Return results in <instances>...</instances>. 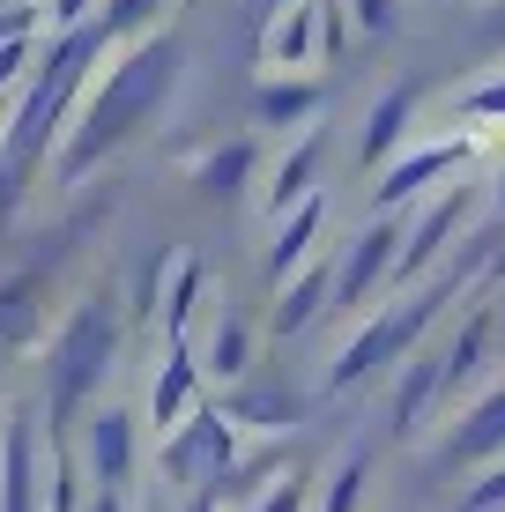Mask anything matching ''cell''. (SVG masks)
I'll use <instances>...</instances> for the list:
<instances>
[{"instance_id": "cell-1", "label": "cell", "mask_w": 505, "mask_h": 512, "mask_svg": "<svg viewBox=\"0 0 505 512\" xmlns=\"http://www.w3.org/2000/svg\"><path fill=\"white\" fill-rule=\"evenodd\" d=\"M171 67H179V52L171 38L156 45H134L119 52L112 67L90 82V90L75 97V112H67V149H60V179H82V171L97 164V156H112L119 141H127L142 119H156V104L171 90Z\"/></svg>"}, {"instance_id": "cell-2", "label": "cell", "mask_w": 505, "mask_h": 512, "mask_svg": "<svg viewBox=\"0 0 505 512\" xmlns=\"http://www.w3.org/2000/svg\"><path fill=\"white\" fill-rule=\"evenodd\" d=\"M97 38H104L97 23H90V30H67V38L38 60V75H30V90H23V104H15V119H8L0 201H15V193H23V179L38 171V156H45V141H52V127L75 112V97H82V67L97 60Z\"/></svg>"}, {"instance_id": "cell-3", "label": "cell", "mask_w": 505, "mask_h": 512, "mask_svg": "<svg viewBox=\"0 0 505 512\" xmlns=\"http://www.w3.org/2000/svg\"><path fill=\"white\" fill-rule=\"evenodd\" d=\"M112 357H119V312L112 305H75L60 342H52V409L67 416L90 386H104Z\"/></svg>"}, {"instance_id": "cell-4", "label": "cell", "mask_w": 505, "mask_h": 512, "mask_svg": "<svg viewBox=\"0 0 505 512\" xmlns=\"http://www.w3.org/2000/svg\"><path fill=\"white\" fill-rule=\"evenodd\" d=\"M0 512H45L38 438H30V416H8V438H0Z\"/></svg>"}, {"instance_id": "cell-5", "label": "cell", "mask_w": 505, "mask_h": 512, "mask_svg": "<svg viewBox=\"0 0 505 512\" xmlns=\"http://www.w3.org/2000/svg\"><path fill=\"white\" fill-rule=\"evenodd\" d=\"M82 453H90L97 490H127V483H134V423H127V409H97Z\"/></svg>"}, {"instance_id": "cell-6", "label": "cell", "mask_w": 505, "mask_h": 512, "mask_svg": "<svg viewBox=\"0 0 505 512\" xmlns=\"http://www.w3.org/2000/svg\"><path fill=\"white\" fill-rule=\"evenodd\" d=\"M312 23H320V0H298V8L275 15V30H268V67L275 75H305L312 67Z\"/></svg>"}, {"instance_id": "cell-7", "label": "cell", "mask_w": 505, "mask_h": 512, "mask_svg": "<svg viewBox=\"0 0 505 512\" xmlns=\"http://www.w3.org/2000/svg\"><path fill=\"white\" fill-rule=\"evenodd\" d=\"M454 156H461V141H431V149H416L402 171H387V179H379V201H387V208H394V201H409V193H416V186H431L446 164H454Z\"/></svg>"}, {"instance_id": "cell-8", "label": "cell", "mask_w": 505, "mask_h": 512, "mask_svg": "<svg viewBox=\"0 0 505 512\" xmlns=\"http://www.w3.org/2000/svg\"><path fill=\"white\" fill-rule=\"evenodd\" d=\"M409 112H416V90H387V97L372 104V127H364V164H387V149L402 141Z\"/></svg>"}, {"instance_id": "cell-9", "label": "cell", "mask_w": 505, "mask_h": 512, "mask_svg": "<svg viewBox=\"0 0 505 512\" xmlns=\"http://www.w3.org/2000/svg\"><path fill=\"white\" fill-rule=\"evenodd\" d=\"M246 364H253V327L246 312H223L216 342H208V379H246Z\"/></svg>"}, {"instance_id": "cell-10", "label": "cell", "mask_w": 505, "mask_h": 512, "mask_svg": "<svg viewBox=\"0 0 505 512\" xmlns=\"http://www.w3.org/2000/svg\"><path fill=\"white\" fill-rule=\"evenodd\" d=\"M387 253H394V223H379V231H364V238H357V253H350V268H342V282H335V290H342V297H364V290H372V282H379V268H387Z\"/></svg>"}, {"instance_id": "cell-11", "label": "cell", "mask_w": 505, "mask_h": 512, "mask_svg": "<svg viewBox=\"0 0 505 512\" xmlns=\"http://www.w3.org/2000/svg\"><path fill=\"white\" fill-rule=\"evenodd\" d=\"M312 104H320V90H312L305 75H275V82H260V119H268V127H290V119H305Z\"/></svg>"}, {"instance_id": "cell-12", "label": "cell", "mask_w": 505, "mask_h": 512, "mask_svg": "<svg viewBox=\"0 0 505 512\" xmlns=\"http://www.w3.org/2000/svg\"><path fill=\"white\" fill-rule=\"evenodd\" d=\"M454 223H461V201H454V193H439V201H431V216H424V231L409 238V268H424V260H431V245L454 231Z\"/></svg>"}, {"instance_id": "cell-13", "label": "cell", "mask_w": 505, "mask_h": 512, "mask_svg": "<svg viewBox=\"0 0 505 512\" xmlns=\"http://www.w3.org/2000/svg\"><path fill=\"white\" fill-rule=\"evenodd\" d=\"M312 231H320V201H305L298 216H290V231H283V245H275V253H268V268H275V282H283L290 268H298V245H305Z\"/></svg>"}, {"instance_id": "cell-14", "label": "cell", "mask_w": 505, "mask_h": 512, "mask_svg": "<svg viewBox=\"0 0 505 512\" xmlns=\"http://www.w3.org/2000/svg\"><path fill=\"white\" fill-rule=\"evenodd\" d=\"M320 290H335V268H312L298 290H290V305L275 312V327H305V320H312V305H320Z\"/></svg>"}, {"instance_id": "cell-15", "label": "cell", "mask_w": 505, "mask_h": 512, "mask_svg": "<svg viewBox=\"0 0 505 512\" xmlns=\"http://www.w3.org/2000/svg\"><path fill=\"white\" fill-rule=\"evenodd\" d=\"M246 171H253V149L238 141V149H223L216 164H201V186H208V193H216V186H223V193H238V186H246Z\"/></svg>"}, {"instance_id": "cell-16", "label": "cell", "mask_w": 505, "mask_h": 512, "mask_svg": "<svg viewBox=\"0 0 505 512\" xmlns=\"http://www.w3.org/2000/svg\"><path fill=\"white\" fill-rule=\"evenodd\" d=\"M171 0H112V15H104V38H127V30H142V23H156Z\"/></svg>"}, {"instance_id": "cell-17", "label": "cell", "mask_w": 505, "mask_h": 512, "mask_svg": "<svg viewBox=\"0 0 505 512\" xmlns=\"http://www.w3.org/2000/svg\"><path fill=\"white\" fill-rule=\"evenodd\" d=\"M82 8H90V0H52V8H45V23L60 30V38H67V30H90V23H82Z\"/></svg>"}, {"instance_id": "cell-18", "label": "cell", "mask_w": 505, "mask_h": 512, "mask_svg": "<svg viewBox=\"0 0 505 512\" xmlns=\"http://www.w3.org/2000/svg\"><path fill=\"white\" fill-rule=\"evenodd\" d=\"M468 112H476V119H498V112H505V75H498V82H483V90L468 97Z\"/></svg>"}, {"instance_id": "cell-19", "label": "cell", "mask_w": 505, "mask_h": 512, "mask_svg": "<svg viewBox=\"0 0 505 512\" xmlns=\"http://www.w3.org/2000/svg\"><path fill=\"white\" fill-rule=\"evenodd\" d=\"M357 23L364 30H387L394 23V0H357Z\"/></svg>"}, {"instance_id": "cell-20", "label": "cell", "mask_w": 505, "mask_h": 512, "mask_svg": "<svg viewBox=\"0 0 505 512\" xmlns=\"http://www.w3.org/2000/svg\"><path fill=\"white\" fill-rule=\"evenodd\" d=\"M483 30H491V38H505V0H491V15H483Z\"/></svg>"}, {"instance_id": "cell-21", "label": "cell", "mask_w": 505, "mask_h": 512, "mask_svg": "<svg viewBox=\"0 0 505 512\" xmlns=\"http://www.w3.org/2000/svg\"><path fill=\"white\" fill-rule=\"evenodd\" d=\"M0 119H8V90H0Z\"/></svg>"}]
</instances>
